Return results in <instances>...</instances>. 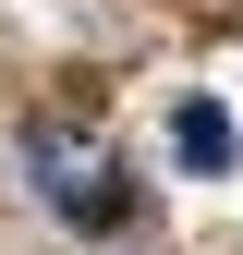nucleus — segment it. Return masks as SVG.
Returning <instances> with one entry per match:
<instances>
[{"label": "nucleus", "mask_w": 243, "mask_h": 255, "mask_svg": "<svg viewBox=\"0 0 243 255\" xmlns=\"http://www.w3.org/2000/svg\"><path fill=\"white\" fill-rule=\"evenodd\" d=\"M24 158H37V182H49V207H61V219H85V231H122V219H134V182H122L98 146H61V134H37Z\"/></svg>", "instance_id": "obj_1"}, {"label": "nucleus", "mask_w": 243, "mask_h": 255, "mask_svg": "<svg viewBox=\"0 0 243 255\" xmlns=\"http://www.w3.org/2000/svg\"><path fill=\"white\" fill-rule=\"evenodd\" d=\"M170 146H182V170H231V110L219 98H182L170 110Z\"/></svg>", "instance_id": "obj_2"}]
</instances>
